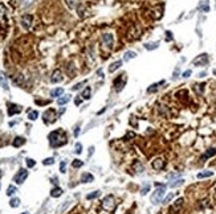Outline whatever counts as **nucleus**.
<instances>
[{
	"mask_svg": "<svg viewBox=\"0 0 216 214\" xmlns=\"http://www.w3.org/2000/svg\"><path fill=\"white\" fill-rule=\"evenodd\" d=\"M149 190H150V185H146V186H144V188H142L141 193H142V194H146Z\"/></svg>",
	"mask_w": 216,
	"mask_h": 214,
	"instance_id": "obj_42",
	"label": "nucleus"
},
{
	"mask_svg": "<svg viewBox=\"0 0 216 214\" xmlns=\"http://www.w3.org/2000/svg\"><path fill=\"white\" fill-rule=\"evenodd\" d=\"M25 161H27V167H28V168H32V167H35V164H36V161H35L33 159H27Z\"/></svg>",
	"mask_w": 216,
	"mask_h": 214,
	"instance_id": "obj_36",
	"label": "nucleus"
},
{
	"mask_svg": "<svg viewBox=\"0 0 216 214\" xmlns=\"http://www.w3.org/2000/svg\"><path fill=\"white\" fill-rule=\"evenodd\" d=\"M94 180V177H93L92 173H84L82 176H81V183H92V181Z\"/></svg>",
	"mask_w": 216,
	"mask_h": 214,
	"instance_id": "obj_16",
	"label": "nucleus"
},
{
	"mask_svg": "<svg viewBox=\"0 0 216 214\" xmlns=\"http://www.w3.org/2000/svg\"><path fill=\"white\" fill-rule=\"evenodd\" d=\"M102 208L107 211H113L115 209V201L113 196H106V197L102 200Z\"/></svg>",
	"mask_w": 216,
	"mask_h": 214,
	"instance_id": "obj_3",
	"label": "nucleus"
},
{
	"mask_svg": "<svg viewBox=\"0 0 216 214\" xmlns=\"http://www.w3.org/2000/svg\"><path fill=\"white\" fill-rule=\"evenodd\" d=\"M0 23L1 24L7 23V8L3 4H0Z\"/></svg>",
	"mask_w": 216,
	"mask_h": 214,
	"instance_id": "obj_14",
	"label": "nucleus"
},
{
	"mask_svg": "<svg viewBox=\"0 0 216 214\" xmlns=\"http://www.w3.org/2000/svg\"><path fill=\"white\" fill-rule=\"evenodd\" d=\"M65 165H66V163L65 161H61V164H60V172L61 173H65Z\"/></svg>",
	"mask_w": 216,
	"mask_h": 214,
	"instance_id": "obj_40",
	"label": "nucleus"
},
{
	"mask_svg": "<svg viewBox=\"0 0 216 214\" xmlns=\"http://www.w3.org/2000/svg\"><path fill=\"white\" fill-rule=\"evenodd\" d=\"M97 73H98V75H100V77H102V75H104V73H102V70H98Z\"/></svg>",
	"mask_w": 216,
	"mask_h": 214,
	"instance_id": "obj_47",
	"label": "nucleus"
},
{
	"mask_svg": "<svg viewBox=\"0 0 216 214\" xmlns=\"http://www.w3.org/2000/svg\"><path fill=\"white\" fill-rule=\"evenodd\" d=\"M0 86L1 87H4L7 90L8 89V83H7V79H6V75L3 74V73H0Z\"/></svg>",
	"mask_w": 216,
	"mask_h": 214,
	"instance_id": "obj_23",
	"label": "nucleus"
},
{
	"mask_svg": "<svg viewBox=\"0 0 216 214\" xmlns=\"http://www.w3.org/2000/svg\"><path fill=\"white\" fill-rule=\"evenodd\" d=\"M9 205H11V208H18V206L20 205V200H19V198H12V200L9 201Z\"/></svg>",
	"mask_w": 216,
	"mask_h": 214,
	"instance_id": "obj_30",
	"label": "nucleus"
},
{
	"mask_svg": "<svg viewBox=\"0 0 216 214\" xmlns=\"http://www.w3.org/2000/svg\"><path fill=\"white\" fill-rule=\"evenodd\" d=\"M190 75H191V70H186L184 73H183V77H184V78L190 77Z\"/></svg>",
	"mask_w": 216,
	"mask_h": 214,
	"instance_id": "obj_43",
	"label": "nucleus"
},
{
	"mask_svg": "<svg viewBox=\"0 0 216 214\" xmlns=\"http://www.w3.org/2000/svg\"><path fill=\"white\" fill-rule=\"evenodd\" d=\"M163 83H164V81H161V82H158V83H154V85H151L150 87L147 89V93H154V91H156L159 86L163 85Z\"/></svg>",
	"mask_w": 216,
	"mask_h": 214,
	"instance_id": "obj_21",
	"label": "nucleus"
},
{
	"mask_svg": "<svg viewBox=\"0 0 216 214\" xmlns=\"http://www.w3.org/2000/svg\"><path fill=\"white\" fill-rule=\"evenodd\" d=\"M211 176H212V172L211 171H205V172L198 173V178H205V177H211Z\"/></svg>",
	"mask_w": 216,
	"mask_h": 214,
	"instance_id": "obj_27",
	"label": "nucleus"
},
{
	"mask_svg": "<svg viewBox=\"0 0 216 214\" xmlns=\"http://www.w3.org/2000/svg\"><path fill=\"white\" fill-rule=\"evenodd\" d=\"M200 9H202L203 12H208V11H210V7H208V4L204 1V3H203L202 6H200Z\"/></svg>",
	"mask_w": 216,
	"mask_h": 214,
	"instance_id": "obj_38",
	"label": "nucleus"
},
{
	"mask_svg": "<svg viewBox=\"0 0 216 214\" xmlns=\"http://www.w3.org/2000/svg\"><path fill=\"white\" fill-rule=\"evenodd\" d=\"M74 102H76V105H80V103H81V99H78V98H77V99H76Z\"/></svg>",
	"mask_w": 216,
	"mask_h": 214,
	"instance_id": "obj_48",
	"label": "nucleus"
},
{
	"mask_svg": "<svg viewBox=\"0 0 216 214\" xmlns=\"http://www.w3.org/2000/svg\"><path fill=\"white\" fill-rule=\"evenodd\" d=\"M50 81H52L53 83H58L62 81V73H61V70H55L53 71L52 77H50Z\"/></svg>",
	"mask_w": 216,
	"mask_h": 214,
	"instance_id": "obj_10",
	"label": "nucleus"
},
{
	"mask_svg": "<svg viewBox=\"0 0 216 214\" xmlns=\"http://www.w3.org/2000/svg\"><path fill=\"white\" fill-rule=\"evenodd\" d=\"M82 165H84V163H82L81 160H73V163H72L73 168H81Z\"/></svg>",
	"mask_w": 216,
	"mask_h": 214,
	"instance_id": "obj_34",
	"label": "nucleus"
},
{
	"mask_svg": "<svg viewBox=\"0 0 216 214\" xmlns=\"http://www.w3.org/2000/svg\"><path fill=\"white\" fill-rule=\"evenodd\" d=\"M159 46V43H147L144 44V48L147 49V50H154V49H156Z\"/></svg>",
	"mask_w": 216,
	"mask_h": 214,
	"instance_id": "obj_25",
	"label": "nucleus"
},
{
	"mask_svg": "<svg viewBox=\"0 0 216 214\" xmlns=\"http://www.w3.org/2000/svg\"><path fill=\"white\" fill-rule=\"evenodd\" d=\"M122 62H123V61H115V62H113L112 65L109 66V71H110V73H113V71H115L117 69H119V68H121V65H122Z\"/></svg>",
	"mask_w": 216,
	"mask_h": 214,
	"instance_id": "obj_18",
	"label": "nucleus"
},
{
	"mask_svg": "<svg viewBox=\"0 0 216 214\" xmlns=\"http://www.w3.org/2000/svg\"><path fill=\"white\" fill-rule=\"evenodd\" d=\"M44 165H52V164H55V159L53 157H49V159H45L43 161Z\"/></svg>",
	"mask_w": 216,
	"mask_h": 214,
	"instance_id": "obj_35",
	"label": "nucleus"
},
{
	"mask_svg": "<svg viewBox=\"0 0 216 214\" xmlns=\"http://www.w3.org/2000/svg\"><path fill=\"white\" fill-rule=\"evenodd\" d=\"M207 62H208L207 54H202V56H199L198 58L194 60V65H196V66H203V65H205Z\"/></svg>",
	"mask_w": 216,
	"mask_h": 214,
	"instance_id": "obj_8",
	"label": "nucleus"
},
{
	"mask_svg": "<svg viewBox=\"0 0 216 214\" xmlns=\"http://www.w3.org/2000/svg\"><path fill=\"white\" fill-rule=\"evenodd\" d=\"M215 196H216V190H215Z\"/></svg>",
	"mask_w": 216,
	"mask_h": 214,
	"instance_id": "obj_52",
	"label": "nucleus"
},
{
	"mask_svg": "<svg viewBox=\"0 0 216 214\" xmlns=\"http://www.w3.org/2000/svg\"><path fill=\"white\" fill-rule=\"evenodd\" d=\"M100 194H101V192H100V190H95V192H93V193L88 194L86 198H88V200H93V198H97Z\"/></svg>",
	"mask_w": 216,
	"mask_h": 214,
	"instance_id": "obj_31",
	"label": "nucleus"
},
{
	"mask_svg": "<svg viewBox=\"0 0 216 214\" xmlns=\"http://www.w3.org/2000/svg\"><path fill=\"white\" fill-rule=\"evenodd\" d=\"M173 197H174L173 194H168V196H167L166 198H163V201H162V202H163V204H168V201L173 200Z\"/></svg>",
	"mask_w": 216,
	"mask_h": 214,
	"instance_id": "obj_41",
	"label": "nucleus"
},
{
	"mask_svg": "<svg viewBox=\"0 0 216 214\" xmlns=\"http://www.w3.org/2000/svg\"><path fill=\"white\" fill-rule=\"evenodd\" d=\"M82 152V144L81 143H77L76 144V153H81Z\"/></svg>",
	"mask_w": 216,
	"mask_h": 214,
	"instance_id": "obj_39",
	"label": "nucleus"
},
{
	"mask_svg": "<svg viewBox=\"0 0 216 214\" xmlns=\"http://www.w3.org/2000/svg\"><path fill=\"white\" fill-rule=\"evenodd\" d=\"M135 57H137V53H135V52L129 50V52H126V53H125L123 61H129V60H131V58H135Z\"/></svg>",
	"mask_w": 216,
	"mask_h": 214,
	"instance_id": "obj_20",
	"label": "nucleus"
},
{
	"mask_svg": "<svg viewBox=\"0 0 216 214\" xmlns=\"http://www.w3.org/2000/svg\"><path fill=\"white\" fill-rule=\"evenodd\" d=\"M166 33H167V38H168V40H171V38H173V36H171V32H166Z\"/></svg>",
	"mask_w": 216,
	"mask_h": 214,
	"instance_id": "obj_46",
	"label": "nucleus"
},
{
	"mask_svg": "<svg viewBox=\"0 0 216 214\" xmlns=\"http://www.w3.org/2000/svg\"><path fill=\"white\" fill-rule=\"evenodd\" d=\"M151 165H153V168L155 169V171H159V169H162L164 167V160L162 159V157H156Z\"/></svg>",
	"mask_w": 216,
	"mask_h": 214,
	"instance_id": "obj_9",
	"label": "nucleus"
},
{
	"mask_svg": "<svg viewBox=\"0 0 216 214\" xmlns=\"http://www.w3.org/2000/svg\"><path fill=\"white\" fill-rule=\"evenodd\" d=\"M21 214H29V213H21Z\"/></svg>",
	"mask_w": 216,
	"mask_h": 214,
	"instance_id": "obj_51",
	"label": "nucleus"
},
{
	"mask_svg": "<svg viewBox=\"0 0 216 214\" xmlns=\"http://www.w3.org/2000/svg\"><path fill=\"white\" fill-rule=\"evenodd\" d=\"M155 186H156V189L153 193V196H151V202L154 205L162 202L164 194H166V185H163V184H155Z\"/></svg>",
	"mask_w": 216,
	"mask_h": 214,
	"instance_id": "obj_2",
	"label": "nucleus"
},
{
	"mask_svg": "<svg viewBox=\"0 0 216 214\" xmlns=\"http://www.w3.org/2000/svg\"><path fill=\"white\" fill-rule=\"evenodd\" d=\"M134 167H135V169H137V173H142V172H143V167H142L141 163H135Z\"/></svg>",
	"mask_w": 216,
	"mask_h": 214,
	"instance_id": "obj_37",
	"label": "nucleus"
},
{
	"mask_svg": "<svg viewBox=\"0 0 216 214\" xmlns=\"http://www.w3.org/2000/svg\"><path fill=\"white\" fill-rule=\"evenodd\" d=\"M28 118H29V120H36L39 118V112L37 111H29Z\"/></svg>",
	"mask_w": 216,
	"mask_h": 214,
	"instance_id": "obj_32",
	"label": "nucleus"
},
{
	"mask_svg": "<svg viewBox=\"0 0 216 214\" xmlns=\"http://www.w3.org/2000/svg\"><path fill=\"white\" fill-rule=\"evenodd\" d=\"M122 81H123V74H121L118 78L114 79V86H115V90H117V91H121L122 87H123L125 82H122Z\"/></svg>",
	"mask_w": 216,
	"mask_h": 214,
	"instance_id": "obj_12",
	"label": "nucleus"
},
{
	"mask_svg": "<svg viewBox=\"0 0 216 214\" xmlns=\"http://www.w3.org/2000/svg\"><path fill=\"white\" fill-rule=\"evenodd\" d=\"M62 94H64V89H61V87L55 89V90H52V91H50V97H53V98L61 97Z\"/></svg>",
	"mask_w": 216,
	"mask_h": 214,
	"instance_id": "obj_19",
	"label": "nucleus"
},
{
	"mask_svg": "<svg viewBox=\"0 0 216 214\" xmlns=\"http://www.w3.org/2000/svg\"><path fill=\"white\" fill-rule=\"evenodd\" d=\"M0 177H1V169H0Z\"/></svg>",
	"mask_w": 216,
	"mask_h": 214,
	"instance_id": "obj_50",
	"label": "nucleus"
},
{
	"mask_svg": "<svg viewBox=\"0 0 216 214\" xmlns=\"http://www.w3.org/2000/svg\"><path fill=\"white\" fill-rule=\"evenodd\" d=\"M183 183H184V180H183V178H180V180H175L174 183L170 184V186H171V188H176V186H180Z\"/></svg>",
	"mask_w": 216,
	"mask_h": 214,
	"instance_id": "obj_33",
	"label": "nucleus"
},
{
	"mask_svg": "<svg viewBox=\"0 0 216 214\" xmlns=\"http://www.w3.org/2000/svg\"><path fill=\"white\" fill-rule=\"evenodd\" d=\"M65 3H66V6L69 7V8H76L78 0H65Z\"/></svg>",
	"mask_w": 216,
	"mask_h": 214,
	"instance_id": "obj_29",
	"label": "nucleus"
},
{
	"mask_svg": "<svg viewBox=\"0 0 216 214\" xmlns=\"http://www.w3.org/2000/svg\"><path fill=\"white\" fill-rule=\"evenodd\" d=\"M90 93H92V89L88 86V87H85V90L82 91V94H81V97L84 98V99H89L90 98Z\"/></svg>",
	"mask_w": 216,
	"mask_h": 214,
	"instance_id": "obj_26",
	"label": "nucleus"
},
{
	"mask_svg": "<svg viewBox=\"0 0 216 214\" xmlns=\"http://www.w3.org/2000/svg\"><path fill=\"white\" fill-rule=\"evenodd\" d=\"M9 107H8V115L9 116H12L13 114H19V112H21V109L20 106L18 105H12V103H9Z\"/></svg>",
	"mask_w": 216,
	"mask_h": 214,
	"instance_id": "obj_13",
	"label": "nucleus"
},
{
	"mask_svg": "<svg viewBox=\"0 0 216 214\" xmlns=\"http://www.w3.org/2000/svg\"><path fill=\"white\" fill-rule=\"evenodd\" d=\"M93 152H94V148H93V147H90V151H89V155H92Z\"/></svg>",
	"mask_w": 216,
	"mask_h": 214,
	"instance_id": "obj_49",
	"label": "nucleus"
},
{
	"mask_svg": "<svg viewBox=\"0 0 216 214\" xmlns=\"http://www.w3.org/2000/svg\"><path fill=\"white\" fill-rule=\"evenodd\" d=\"M78 134H80V128L77 127V128L74 130V136H78Z\"/></svg>",
	"mask_w": 216,
	"mask_h": 214,
	"instance_id": "obj_45",
	"label": "nucleus"
},
{
	"mask_svg": "<svg viewBox=\"0 0 216 214\" xmlns=\"http://www.w3.org/2000/svg\"><path fill=\"white\" fill-rule=\"evenodd\" d=\"M24 143H25V139H24V137H21V136H18V137H15V140H13V143H12V144H13V147H16V148H18V147L23 146Z\"/></svg>",
	"mask_w": 216,
	"mask_h": 214,
	"instance_id": "obj_17",
	"label": "nucleus"
},
{
	"mask_svg": "<svg viewBox=\"0 0 216 214\" xmlns=\"http://www.w3.org/2000/svg\"><path fill=\"white\" fill-rule=\"evenodd\" d=\"M70 100V97L69 95H64V97H61V98H58L57 99V103L60 106H62V105H65V103H68Z\"/></svg>",
	"mask_w": 216,
	"mask_h": 214,
	"instance_id": "obj_24",
	"label": "nucleus"
},
{
	"mask_svg": "<svg viewBox=\"0 0 216 214\" xmlns=\"http://www.w3.org/2000/svg\"><path fill=\"white\" fill-rule=\"evenodd\" d=\"M84 83H85V82H82V83H77V85H76V86H73V90H78V89H80L81 86L84 85Z\"/></svg>",
	"mask_w": 216,
	"mask_h": 214,
	"instance_id": "obj_44",
	"label": "nucleus"
},
{
	"mask_svg": "<svg viewBox=\"0 0 216 214\" xmlns=\"http://www.w3.org/2000/svg\"><path fill=\"white\" fill-rule=\"evenodd\" d=\"M44 122L45 123H53L56 120V118H57V115H56V111L52 109H49L46 110L45 112H44Z\"/></svg>",
	"mask_w": 216,
	"mask_h": 214,
	"instance_id": "obj_4",
	"label": "nucleus"
},
{
	"mask_svg": "<svg viewBox=\"0 0 216 214\" xmlns=\"http://www.w3.org/2000/svg\"><path fill=\"white\" fill-rule=\"evenodd\" d=\"M27 177H28V171H27V169H20V171L16 173V176H15V183L23 184Z\"/></svg>",
	"mask_w": 216,
	"mask_h": 214,
	"instance_id": "obj_5",
	"label": "nucleus"
},
{
	"mask_svg": "<svg viewBox=\"0 0 216 214\" xmlns=\"http://www.w3.org/2000/svg\"><path fill=\"white\" fill-rule=\"evenodd\" d=\"M102 41H104V44L107 48H113V45H114V36L112 33H105L102 36Z\"/></svg>",
	"mask_w": 216,
	"mask_h": 214,
	"instance_id": "obj_6",
	"label": "nucleus"
},
{
	"mask_svg": "<svg viewBox=\"0 0 216 214\" xmlns=\"http://www.w3.org/2000/svg\"><path fill=\"white\" fill-rule=\"evenodd\" d=\"M61 194H62V189L61 188H53L52 190H50V196H52V197H60Z\"/></svg>",
	"mask_w": 216,
	"mask_h": 214,
	"instance_id": "obj_22",
	"label": "nucleus"
},
{
	"mask_svg": "<svg viewBox=\"0 0 216 214\" xmlns=\"http://www.w3.org/2000/svg\"><path fill=\"white\" fill-rule=\"evenodd\" d=\"M183 202H184V200H183V198H178V200L175 201V204H174V205L170 208V213L175 214V211H178L179 209L182 208V205H183Z\"/></svg>",
	"mask_w": 216,
	"mask_h": 214,
	"instance_id": "obj_11",
	"label": "nucleus"
},
{
	"mask_svg": "<svg viewBox=\"0 0 216 214\" xmlns=\"http://www.w3.org/2000/svg\"><path fill=\"white\" fill-rule=\"evenodd\" d=\"M49 143L52 147H60L66 143V136L62 131H53L49 134Z\"/></svg>",
	"mask_w": 216,
	"mask_h": 214,
	"instance_id": "obj_1",
	"label": "nucleus"
},
{
	"mask_svg": "<svg viewBox=\"0 0 216 214\" xmlns=\"http://www.w3.org/2000/svg\"><path fill=\"white\" fill-rule=\"evenodd\" d=\"M213 155H216V149H215V148H210V149H207V151H205L204 153L202 155V161L207 160L208 157H212Z\"/></svg>",
	"mask_w": 216,
	"mask_h": 214,
	"instance_id": "obj_15",
	"label": "nucleus"
},
{
	"mask_svg": "<svg viewBox=\"0 0 216 214\" xmlns=\"http://www.w3.org/2000/svg\"><path fill=\"white\" fill-rule=\"evenodd\" d=\"M18 192V189H16V186H13V185H9L8 186V189H7V196H13L15 193Z\"/></svg>",
	"mask_w": 216,
	"mask_h": 214,
	"instance_id": "obj_28",
	"label": "nucleus"
},
{
	"mask_svg": "<svg viewBox=\"0 0 216 214\" xmlns=\"http://www.w3.org/2000/svg\"><path fill=\"white\" fill-rule=\"evenodd\" d=\"M21 25H23L24 29H29L32 25V16L31 15H24L21 17Z\"/></svg>",
	"mask_w": 216,
	"mask_h": 214,
	"instance_id": "obj_7",
	"label": "nucleus"
}]
</instances>
